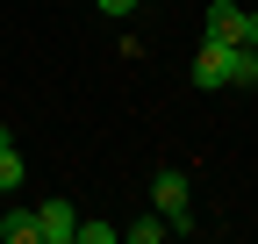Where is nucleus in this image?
<instances>
[{
  "instance_id": "9d476101",
  "label": "nucleus",
  "mask_w": 258,
  "mask_h": 244,
  "mask_svg": "<svg viewBox=\"0 0 258 244\" xmlns=\"http://www.w3.org/2000/svg\"><path fill=\"white\" fill-rule=\"evenodd\" d=\"M237 43H244V50H258V15H251V8H244V29H237Z\"/></svg>"
},
{
  "instance_id": "f03ea898",
  "label": "nucleus",
  "mask_w": 258,
  "mask_h": 244,
  "mask_svg": "<svg viewBox=\"0 0 258 244\" xmlns=\"http://www.w3.org/2000/svg\"><path fill=\"white\" fill-rule=\"evenodd\" d=\"M230 50L237 43H201V50H194V86H201V94H215V86H230Z\"/></svg>"
},
{
  "instance_id": "423d86ee",
  "label": "nucleus",
  "mask_w": 258,
  "mask_h": 244,
  "mask_svg": "<svg viewBox=\"0 0 258 244\" xmlns=\"http://www.w3.org/2000/svg\"><path fill=\"white\" fill-rule=\"evenodd\" d=\"M122 237H129V244H158V237H172V223H165V216L151 208V216H144V223H129Z\"/></svg>"
},
{
  "instance_id": "f8f14e48",
  "label": "nucleus",
  "mask_w": 258,
  "mask_h": 244,
  "mask_svg": "<svg viewBox=\"0 0 258 244\" xmlns=\"http://www.w3.org/2000/svg\"><path fill=\"white\" fill-rule=\"evenodd\" d=\"M0 144H15V130H8V122H0Z\"/></svg>"
},
{
  "instance_id": "1a4fd4ad",
  "label": "nucleus",
  "mask_w": 258,
  "mask_h": 244,
  "mask_svg": "<svg viewBox=\"0 0 258 244\" xmlns=\"http://www.w3.org/2000/svg\"><path fill=\"white\" fill-rule=\"evenodd\" d=\"M22 187V158H15V144H0V194H15Z\"/></svg>"
},
{
  "instance_id": "f257e3e1",
  "label": "nucleus",
  "mask_w": 258,
  "mask_h": 244,
  "mask_svg": "<svg viewBox=\"0 0 258 244\" xmlns=\"http://www.w3.org/2000/svg\"><path fill=\"white\" fill-rule=\"evenodd\" d=\"M151 208H158V216H165V223H172V216H186V208H194V179L165 165V172L151 179Z\"/></svg>"
},
{
  "instance_id": "0eeeda50",
  "label": "nucleus",
  "mask_w": 258,
  "mask_h": 244,
  "mask_svg": "<svg viewBox=\"0 0 258 244\" xmlns=\"http://www.w3.org/2000/svg\"><path fill=\"white\" fill-rule=\"evenodd\" d=\"M230 86H258V50H230Z\"/></svg>"
},
{
  "instance_id": "6e6552de",
  "label": "nucleus",
  "mask_w": 258,
  "mask_h": 244,
  "mask_svg": "<svg viewBox=\"0 0 258 244\" xmlns=\"http://www.w3.org/2000/svg\"><path fill=\"white\" fill-rule=\"evenodd\" d=\"M122 230L115 223H72V244H115Z\"/></svg>"
},
{
  "instance_id": "7ed1b4c3",
  "label": "nucleus",
  "mask_w": 258,
  "mask_h": 244,
  "mask_svg": "<svg viewBox=\"0 0 258 244\" xmlns=\"http://www.w3.org/2000/svg\"><path fill=\"white\" fill-rule=\"evenodd\" d=\"M237 29H244V8H237V0H208L201 36H208V43H237Z\"/></svg>"
},
{
  "instance_id": "39448f33",
  "label": "nucleus",
  "mask_w": 258,
  "mask_h": 244,
  "mask_svg": "<svg viewBox=\"0 0 258 244\" xmlns=\"http://www.w3.org/2000/svg\"><path fill=\"white\" fill-rule=\"evenodd\" d=\"M0 237H8V244H43L36 208H8V216H0Z\"/></svg>"
},
{
  "instance_id": "20e7f679",
  "label": "nucleus",
  "mask_w": 258,
  "mask_h": 244,
  "mask_svg": "<svg viewBox=\"0 0 258 244\" xmlns=\"http://www.w3.org/2000/svg\"><path fill=\"white\" fill-rule=\"evenodd\" d=\"M36 223H43V244H72V223L79 216H72V201H43Z\"/></svg>"
},
{
  "instance_id": "9b49d317",
  "label": "nucleus",
  "mask_w": 258,
  "mask_h": 244,
  "mask_svg": "<svg viewBox=\"0 0 258 244\" xmlns=\"http://www.w3.org/2000/svg\"><path fill=\"white\" fill-rule=\"evenodd\" d=\"M129 8H137V0H101V15H115V22H122Z\"/></svg>"
}]
</instances>
